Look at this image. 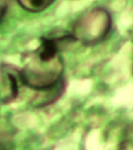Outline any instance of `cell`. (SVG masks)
<instances>
[{"label": "cell", "mask_w": 133, "mask_h": 150, "mask_svg": "<svg viewBox=\"0 0 133 150\" xmlns=\"http://www.w3.org/2000/svg\"><path fill=\"white\" fill-rule=\"evenodd\" d=\"M8 9V1L7 0H0V22L3 21L5 16Z\"/></svg>", "instance_id": "6"}, {"label": "cell", "mask_w": 133, "mask_h": 150, "mask_svg": "<svg viewBox=\"0 0 133 150\" xmlns=\"http://www.w3.org/2000/svg\"><path fill=\"white\" fill-rule=\"evenodd\" d=\"M65 89V81L61 79L55 86L42 91H37L38 96L35 98L36 105L38 107L47 106L55 101L63 94Z\"/></svg>", "instance_id": "4"}, {"label": "cell", "mask_w": 133, "mask_h": 150, "mask_svg": "<svg viewBox=\"0 0 133 150\" xmlns=\"http://www.w3.org/2000/svg\"><path fill=\"white\" fill-rule=\"evenodd\" d=\"M112 27V17L106 8L96 7L79 16L71 34L84 46H94L105 39Z\"/></svg>", "instance_id": "2"}, {"label": "cell", "mask_w": 133, "mask_h": 150, "mask_svg": "<svg viewBox=\"0 0 133 150\" xmlns=\"http://www.w3.org/2000/svg\"><path fill=\"white\" fill-rule=\"evenodd\" d=\"M55 0H17L25 10L31 13H39L45 10L54 3Z\"/></svg>", "instance_id": "5"}, {"label": "cell", "mask_w": 133, "mask_h": 150, "mask_svg": "<svg viewBox=\"0 0 133 150\" xmlns=\"http://www.w3.org/2000/svg\"><path fill=\"white\" fill-rule=\"evenodd\" d=\"M63 50L61 40L55 33L42 37L38 47L23 55V66L20 69L23 85L36 91L55 86L63 79Z\"/></svg>", "instance_id": "1"}, {"label": "cell", "mask_w": 133, "mask_h": 150, "mask_svg": "<svg viewBox=\"0 0 133 150\" xmlns=\"http://www.w3.org/2000/svg\"><path fill=\"white\" fill-rule=\"evenodd\" d=\"M22 84L20 70L16 67L3 64L0 66V102H13L20 93V85Z\"/></svg>", "instance_id": "3"}]
</instances>
